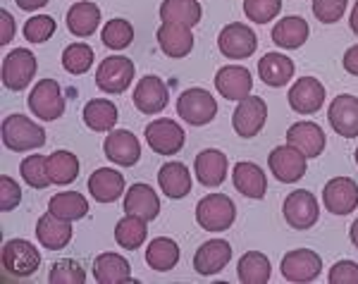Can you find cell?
<instances>
[{"label":"cell","mask_w":358,"mask_h":284,"mask_svg":"<svg viewBox=\"0 0 358 284\" xmlns=\"http://www.w3.org/2000/svg\"><path fill=\"white\" fill-rule=\"evenodd\" d=\"M43 5H48V0H17V8L24 10V13H34V10H41Z\"/></svg>","instance_id":"51"},{"label":"cell","mask_w":358,"mask_h":284,"mask_svg":"<svg viewBox=\"0 0 358 284\" xmlns=\"http://www.w3.org/2000/svg\"><path fill=\"white\" fill-rule=\"evenodd\" d=\"M146 263L148 268L158 272H170L179 263V246L170 236H155L153 241H148L146 248Z\"/></svg>","instance_id":"35"},{"label":"cell","mask_w":358,"mask_h":284,"mask_svg":"<svg viewBox=\"0 0 358 284\" xmlns=\"http://www.w3.org/2000/svg\"><path fill=\"white\" fill-rule=\"evenodd\" d=\"M236 275L244 284H265L270 282L273 268H270V258L261 251H248L239 258V268Z\"/></svg>","instance_id":"36"},{"label":"cell","mask_w":358,"mask_h":284,"mask_svg":"<svg viewBox=\"0 0 358 284\" xmlns=\"http://www.w3.org/2000/svg\"><path fill=\"white\" fill-rule=\"evenodd\" d=\"M287 101H289L294 113L313 115L322 108V103H325V86L315 77H301L294 81Z\"/></svg>","instance_id":"16"},{"label":"cell","mask_w":358,"mask_h":284,"mask_svg":"<svg viewBox=\"0 0 358 284\" xmlns=\"http://www.w3.org/2000/svg\"><path fill=\"white\" fill-rule=\"evenodd\" d=\"M310 27L303 17L299 15H289V17H282L280 22L273 27V41L280 48L287 50H296L308 41Z\"/></svg>","instance_id":"31"},{"label":"cell","mask_w":358,"mask_h":284,"mask_svg":"<svg viewBox=\"0 0 358 284\" xmlns=\"http://www.w3.org/2000/svg\"><path fill=\"white\" fill-rule=\"evenodd\" d=\"M98 24H101V8L96 3H91V0H79L67 10V29L72 31V36H91Z\"/></svg>","instance_id":"30"},{"label":"cell","mask_w":358,"mask_h":284,"mask_svg":"<svg viewBox=\"0 0 358 284\" xmlns=\"http://www.w3.org/2000/svg\"><path fill=\"white\" fill-rule=\"evenodd\" d=\"M27 106L43 122H53L65 115V96L55 79H41L34 84L31 94L27 98Z\"/></svg>","instance_id":"3"},{"label":"cell","mask_w":358,"mask_h":284,"mask_svg":"<svg viewBox=\"0 0 358 284\" xmlns=\"http://www.w3.org/2000/svg\"><path fill=\"white\" fill-rule=\"evenodd\" d=\"M143 134H146L148 148L158 155H177L184 148V143H187V134H184L182 127L175 120L167 118L148 122Z\"/></svg>","instance_id":"7"},{"label":"cell","mask_w":358,"mask_h":284,"mask_svg":"<svg viewBox=\"0 0 358 284\" xmlns=\"http://www.w3.org/2000/svg\"><path fill=\"white\" fill-rule=\"evenodd\" d=\"M349 24H351V31L358 36V0H356V5H354V10H351V20H349Z\"/></svg>","instance_id":"52"},{"label":"cell","mask_w":358,"mask_h":284,"mask_svg":"<svg viewBox=\"0 0 358 284\" xmlns=\"http://www.w3.org/2000/svg\"><path fill=\"white\" fill-rule=\"evenodd\" d=\"M236 208L229 196L208 194L196 206V222L206 232H224L234 225Z\"/></svg>","instance_id":"2"},{"label":"cell","mask_w":358,"mask_h":284,"mask_svg":"<svg viewBox=\"0 0 358 284\" xmlns=\"http://www.w3.org/2000/svg\"><path fill=\"white\" fill-rule=\"evenodd\" d=\"M134 72L136 67L129 57L124 55L106 57L96 69V86L103 94H110V96L124 94L131 81H134Z\"/></svg>","instance_id":"4"},{"label":"cell","mask_w":358,"mask_h":284,"mask_svg":"<svg viewBox=\"0 0 358 284\" xmlns=\"http://www.w3.org/2000/svg\"><path fill=\"white\" fill-rule=\"evenodd\" d=\"M0 260H3L5 272L15 277H31L41 265V253L27 239H10L3 243L0 251Z\"/></svg>","instance_id":"6"},{"label":"cell","mask_w":358,"mask_h":284,"mask_svg":"<svg viewBox=\"0 0 358 284\" xmlns=\"http://www.w3.org/2000/svg\"><path fill=\"white\" fill-rule=\"evenodd\" d=\"M287 143L292 148H296L299 153H303L306 158H317V155L325 150V132H322L320 125L315 122H296L287 129Z\"/></svg>","instance_id":"17"},{"label":"cell","mask_w":358,"mask_h":284,"mask_svg":"<svg viewBox=\"0 0 358 284\" xmlns=\"http://www.w3.org/2000/svg\"><path fill=\"white\" fill-rule=\"evenodd\" d=\"M232 260V246L224 239H210L206 243H201L194 253V270L199 275H217L224 265Z\"/></svg>","instance_id":"22"},{"label":"cell","mask_w":358,"mask_h":284,"mask_svg":"<svg viewBox=\"0 0 358 284\" xmlns=\"http://www.w3.org/2000/svg\"><path fill=\"white\" fill-rule=\"evenodd\" d=\"M36 55L29 48H15L3 57V84L10 91H24L36 74Z\"/></svg>","instance_id":"9"},{"label":"cell","mask_w":358,"mask_h":284,"mask_svg":"<svg viewBox=\"0 0 358 284\" xmlns=\"http://www.w3.org/2000/svg\"><path fill=\"white\" fill-rule=\"evenodd\" d=\"M354 158H356V165H358V148L354 150Z\"/></svg>","instance_id":"54"},{"label":"cell","mask_w":358,"mask_h":284,"mask_svg":"<svg viewBox=\"0 0 358 284\" xmlns=\"http://www.w3.org/2000/svg\"><path fill=\"white\" fill-rule=\"evenodd\" d=\"M89 191L98 203H113L124 194V177L122 172L113 167H98L89 177Z\"/></svg>","instance_id":"27"},{"label":"cell","mask_w":358,"mask_h":284,"mask_svg":"<svg viewBox=\"0 0 358 284\" xmlns=\"http://www.w3.org/2000/svg\"><path fill=\"white\" fill-rule=\"evenodd\" d=\"M322 203L332 215H349L358 208V184L351 177H334L322 189Z\"/></svg>","instance_id":"13"},{"label":"cell","mask_w":358,"mask_h":284,"mask_svg":"<svg viewBox=\"0 0 358 284\" xmlns=\"http://www.w3.org/2000/svg\"><path fill=\"white\" fill-rule=\"evenodd\" d=\"M342 65H344L346 72L351 74V77H358V43H356V45H351V48L344 53Z\"/></svg>","instance_id":"50"},{"label":"cell","mask_w":358,"mask_h":284,"mask_svg":"<svg viewBox=\"0 0 358 284\" xmlns=\"http://www.w3.org/2000/svg\"><path fill=\"white\" fill-rule=\"evenodd\" d=\"M120 115L117 106L108 98H94L84 106V125L91 132H113V127L117 125Z\"/></svg>","instance_id":"33"},{"label":"cell","mask_w":358,"mask_h":284,"mask_svg":"<svg viewBox=\"0 0 358 284\" xmlns=\"http://www.w3.org/2000/svg\"><path fill=\"white\" fill-rule=\"evenodd\" d=\"M215 89L217 94L224 96L227 101H241V98L251 96L253 77L246 67L241 65H224L215 74Z\"/></svg>","instance_id":"19"},{"label":"cell","mask_w":358,"mask_h":284,"mask_svg":"<svg viewBox=\"0 0 358 284\" xmlns=\"http://www.w3.org/2000/svg\"><path fill=\"white\" fill-rule=\"evenodd\" d=\"M48 211L67 222H74L89 215V201L79 191H60L48 201Z\"/></svg>","instance_id":"34"},{"label":"cell","mask_w":358,"mask_h":284,"mask_svg":"<svg viewBox=\"0 0 358 284\" xmlns=\"http://www.w3.org/2000/svg\"><path fill=\"white\" fill-rule=\"evenodd\" d=\"M124 211L151 222L160 213V199L148 184H131L129 191H124Z\"/></svg>","instance_id":"28"},{"label":"cell","mask_w":358,"mask_h":284,"mask_svg":"<svg viewBox=\"0 0 358 284\" xmlns=\"http://www.w3.org/2000/svg\"><path fill=\"white\" fill-rule=\"evenodd\" d=\"M146 222H148V220L127 213V215L120 220L117 225H115V241H117V246L127 248V251L141 248L143 241H146V234H148Z\"/></svg>","instance_id":"37"},{"label":"cell","mask_w":358,"mask_h":284,"mask_svg":"<svg viewBox=\"0 0 358 284\" xmlns=\"http://www.w3.org/2000/svg\"><path fill=\"white\" fill-rule=\"evenodd\" d=\"M94 50H91V45L86 43H69L65 50H62V67H65V72L69 74H86L94 65Z\"/></svg>","instance_id":"40"},{"label":"cell","mask_w":358,"mask_h":284,"mask_svg":"<svg viewBox=\"0 0 358 284\" xmlns=\"http://www.w3.org/2000/svg\"><path fill=\"white\" fill-rule=\"evenodd\" d=\"M48 175L50 182L57 184V187H67L74 179L79 177V158L69 150H55V153L48 155Z\"/></svg>","instance_id":"39"},{"label":"cell","mask_w":358,"mask_h":284,"mask_svg":"<svg viewBox=\"0 0 358 284\" xmlns=\"http://www.w3.org/2000/svg\"><path fill=\"white\" fill-rule=\"evenodd\" d=\"M55 20L50 15H36L31 20H27L24 24V38L29 43H45L55 34Z\"/></svg>","instance_id":"45"},{"label":"cell","mask_w":358,"mask_h":284,"mask_svg":"<svg viewBox=\"0 0 358 284\" xmlns=\"http://www.w3.org/2000/svg\"><path fill=\"white\" fill-rule=\"evenodd\" d=\"M327 120H330L332 129L344 139L358 136V96L339 94L332 101L327 110Z\"/></svg>","instance_id":"18"},{"label":"cell","mask_w":358,"mask_h":284,"mask_svg":"<svg viewBox=\"0 0 358 284\" xmlns=\"http://www.w3.org/2000/svg\"><path fill=\"white\" fill-rule=\"evenodd\" d=\"M282 213H285V220L292 229H310L320 218V203L310 191H292L289 196L282 203Z\"/></svg>","instance_id":"8"},{"label":"cell","mask_w":358,"mask_h":284,"mask_svg":"<svg viewBox=\"0 0 358 284\" xmlns=\"http://www.w3.org/2000/svg\"><path fill=\"white\" fill-rule=\"evenodd\" d=\"M158 184L167 199H175V201L184 199V196H189V191H192V172L179 160L165 162L158 172Z\"/></svg>","instance_id":"26"},{"label":"cell","mask_w":358,"mask_h":284,"mask_svg":"<svg viewBox=\"0 0 358 284\" xmlns=\"http://www.w3.org/2000/svg\"><path fill=\"white\" fill-rule=\"evenodd\" d=\"M227 155L217 148H206L196 155L194 160V172L199 177V182L203 184L208 189H215L220 187L227 177Z\"/></svg>","instance_id":"24"},{"label":"cell","mask_w":358,"mask_h":284,"mask_svg":"<svg viewBox=\"0 0 358 284\" xmlns=\"http://www.w3.org/2000/svg\"><path fill=\"white\" fill-rule=\"evenodd\" d=\"M330 284H358V263L354 260H337L327 275Z\"/></svg>","instance_id":"48"},{"label":"cell","mask_w":358,"mask_h":284,"mask_svg":"<svg viewBox=\"0 0 358 284\" xmlns=\"http://www.w3.org/2000/svg\"><path fill=\"white\" fill-rule=\"evenodd\" d=\"M74 232H72V222L53 215V213H45V215L38 218L36 222V239L43 248L48 251H62L69 241H72Z\"/></svg>","instance_id":"23"},{"label":"cell","mask_w":358,"mask_h":284,"mask_svg":"<svg viewBox=\"0 0 358 284\" xmlns=\"http://www.w3.org/2000/svg\"><path fill=\"white\" fill-rule=\"evenodd\" d=\"M131 101H134L138 113L158 115V113H163L167 108V103H170V91H167V84L160 77L146 74V77L136 84Z\"/></svg>","instance_id":"14"},{"label":"cell","mask_w":358,"mask_h":284,"mask_svg":"<svg viewBox=\"0 0 358 284\" xmlns=\"http://www.w3.org/2000/svg\"><path fill=\"white\" fill-rule=\"evenodd\" d=\"M17 34V24H15V17L8 13V10H0V43L8 45L10 41L15 38Z\"/></svg>","instance_id":"49"},{"label":"cell","mask_w":358,"mask_h":284,"mask_svg":"<svg viewBox=\"0 0 358 284\" xmlns=\"http://www.w3.org/2000/svg\"><path fill=\"white\" fill-rule=\"evenodd\" d=\"M282 10V0H244V15L246 20L256 22V24H268L277 20Z\"/></svg>","instance_id":"44"},{"label":"cell","mask_w":358,"mask_h":284,"mask_svg":"<svg viewBox=\"0 0 358 284\" xmlns=\"http://www.w3.org/2000/svg\"><path fill=\"white\" fill-rule=\"evenodd\" d=\"M103 153H106V158L113 160L115 165L131 167L141 158V143H138V139L131 134V132L117 129L108 134L106 143H103Z\"/></svg>","instance_id":"21"},{"label":"cell","mask_w":358,"mask_h":284,"mask_svg":"<svg viewBox=\"0 0 358 284\" xmlns=\"http://www.w3.org/2000/svg\"><path fill=\"white\" fill-rule=\"evenodd\" d=\"M48 282L50 284H84L86 282V270L77 263V260L62 258V260H57V263L50 265Z\"/></svg>","instance_id":"43"},{"label":"cell","mask_w":358,"mask_h":284,"mask_svg":"<svg viewBox=\"0 0 358 284\" xmlns=\"http://www.w3.org/2000/svg\"><path fill=\"white\" fill-rule=\"evenodd\" d=\"M234 189L239 191L246 199H263L265 191H268V177H265L263 167H258L256 162L241 160L234 165L232 172Z\"/></svg>","instance_id":"25"},{"label":"cell","mask_w":358,"mask_h":284,"mask_svg":"<svg viewBox=\"0 0 358 284\" xmlns=\"http://www.w3.org/2000/svg\"><path fill=\"white\" fill-rule=\"evenodd\" d=\"M294 72H296L294 60L282 53H265L258 60V74H261L263 84L273 86V89H282L289 84Z\"/></svg>","instance_id":"29"},{"label":"cell","mask_w":358,"mask_h":284,"mask_svg":"<svg viewBox=\"0 0 358 284\" xmlns=\"http://www.w3.org/2000/svg\"><path fill=\"white\" fill-rule=\"evenodd\" d=\"M265 120H268V103L261 96H246L234 110L232 127L241 139H253L265 127Z\"/></svg>","instance_id":"12"},{"label":"cell","mask_w":358,"mask_h":284,"mask_svg":"<svg viewBox=\"0 0 358 284\" xmlns=\"http://www.w3.org/2000/svg\"><path fill=\"white\" fill-rule=\"evenodd\" d=\"M45 162H48V158H45V155H38V153H34L22 160V165H20L22 179H24L31 189H45L53 184L50 182L48 165H45Z\"/></svg>","instance_id":"41"},{"label":"cell","mask_w":358,"mask_h":284,"mask_svg":"<svg viewBox=\"0 0 358 284\" xmlns=\"http://www.w3.org/2000/svg\"><path fill=\"white\" fill-rule=\"evenodd\" d=\"M203 17L199 0H163L160 5V20L179 22V24L196 27Z\"/></svg>","instance_id":"38"},{"label":"cell","mask_w":358,"mask_h":284,"mask_svg":"<svg viewBox=\"0 0 358 284\" xmlns=\"http://www.w3.org/2000/svg\"><path fill=\"white\" fill-rule=\"evenodd\" d=\"M101 38L110 50H124L134 41V27L127 20H122V17H117V20H110L103 27Z\"/></svg>","instance_id":"42"},{"label":"cell","mask_w":358,"mask_h":284,"mask_svg":"<svg viewBox=\"0 0 358 284\" xmlns=\"http://www.w3.org/2000/svg\"><path fill=\"white\" fill-rule=\"evenodd\" d=\"M217 48L224 57L229 60H246L256 53L258 48V38L253 34L251 27L241 24V22H232L220 31L217 36Z\"/></svg>","instance_id":"10"},{"label":"cell","mask_w":358,"mask_h":284,"mask_svg":"<svg viewBox=\"0 0 358 284\" xmlns=\"http://www.w3.org/2000/svg\"><path fill=\"white\" fill-rule=\"evenodd\" d=\"M20 201H22L20 184H17L13 177L0 175V211L3 213L15 211V208L20 206Z\"/></svg>","instance_id":"47"},{"label":"cell","mask_w":358,"mask_h":284,"mask_svg":"<svg viewBox=\"0 0 358 284\" xmlns=\"http://www.w3.org/2000/svg\"><path fill=\"white\" fill-rule=\"evenodd\" d=\"M268 167L282 184H294L306 175V155L292 148L289 143L277 146L268 155Z\"/></svg>","instance_id":"15"},{"label":"cell","mask_w":358,"mask_h":284,"mask_svg":"<svg viewBox=\"0 0 358 284\" xmlns=\"http://www.w3.org/2000/svg\"><path fill=\"white\" fill-rule=\"evenodd\" d=\"M3 143L15 153H24V150L41 148L45 143V132L27 115H8L3 120Z\"/></svg>","instance_id":"1"},{"label":"cell","mask_w":358,"mask_h":284,"mask_svg":"<svg viewBox=\"0 0 358 284\" xmlns=\"http://www.w3.org/2000/svg\"><path fill=\"white\" fill-rule=\"evenodd\" d=\"M349 239H351V243L358 248V218L351 222V229H349Z\"/></svg>","instance_id":"53"},{"label":"cell","mask_w":358,"mask_h":284,"mask_svg":"<svg viewBox=\"0 0 358 284\" xmlns=\"http://www.w3.org/2000/svg\"><path fill=\"white\" fill-rule=\"evenodd\" d=\"M349 0H313V15L322 24H334L346 13Z\"/></svg>","instance_id":"46"},{"label":"cell","mask_w":358,"mask_h":284,"mask_svg":"<svg viewBox=\"0 0 358 284\" xmlns=\"http://www.w3.org/2000/svg\"><path fill=\"white\" fill-rule=\"evenodd\" d=\"M94 280L98 284H124L131 282L129 260L120 253H101L94 260Z\"/></svg>","instance_id":"32"},{"label":"cell","mask_w":358,"mask_h":284,"mask_svg":"<svg viewBox=\"0 0 358 284\" xmlns=\"http://www.w3.org/2000/svg\"><path fill=\"white\" fill-rule=\"evenodd\" d=\"M177 115L182 118L187 125L192 127H203L210 125L217 115V101L208 94L206 89H187L177 101Z\"/></svg>","instance_id":"5"},{"label":"cell","mask_w":358,"mask_h":284,"mask_svg":"<svg viewBox=\"0 0 358 284\" xmlns=\"http://www.w3.org/2000/svg\"><path fill=\"white\" fill-rule=\"evenodd\" d=\"M280 270L287 282H313L322 270V258L310 248H292L282 256Z\"/></svg>","instance_id":"11"},{"label":"cell","mask_w":358,"mask_h":284,"mask_svg":"<svg viewBox=\"0 0 358 284\" xmlns=\"http://www.w3.org/2000/svg\"><path fill=\"white\" fill-rule=\"evenodd\" d=\"M155 38H158L160 50L167 57H177V60L179 57H187L194 48L192 27L179 24V22H163L158 34H155Z\"/></svg>","instance_id":"20"}]
</instances>
